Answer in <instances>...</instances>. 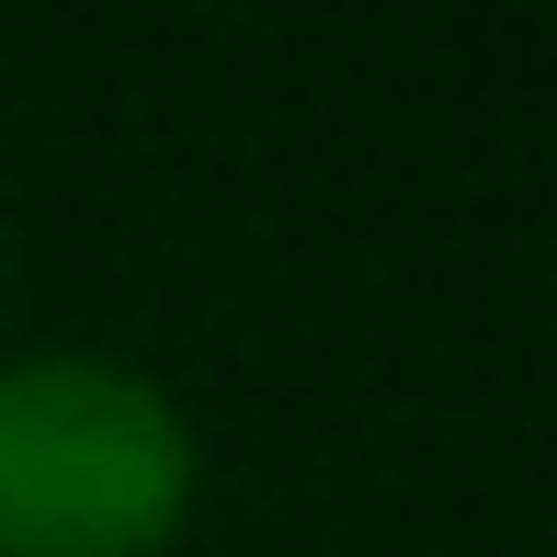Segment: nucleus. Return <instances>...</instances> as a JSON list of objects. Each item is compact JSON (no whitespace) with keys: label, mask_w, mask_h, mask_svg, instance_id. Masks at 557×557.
<instances>
[{"label":"nucleus","mask_w":557,"mask_h":557,"mask_svg":"<svg viewBox=\"0 0 557 557\" xmlns=\"http://www.w3.org/2000/svg\"><path fill=\"white\" fill-rule=\"evenodd\" d=\"M194 421L114 352L0 364V557H160L194 512Z\"/></svg>","instance_id":"f257e3e1"}]
</instances>
